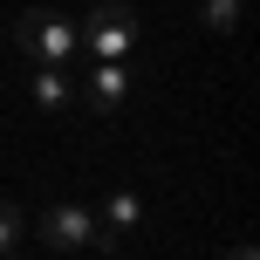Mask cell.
I'll return each mask as SVG.
<instances>
[{
	"mask_svg": "<svg viewBox=\"0 0 260 260\" xmlns=\"http://www.w3.org/2000/svg\"><path fill=\"white\" fill-rule=\"evenodd\" d=\"M76 41L96 55V62H123V55L137 48V7H130V0H96V7L76 21Z\"/></svg>",
	"mask_w": 260,
	"mask_h": 260,
	"instance_id": "cell-1",
	"label": "cell"
},
{
	"mask_svg": "<svg viewBox=\"0 0 260 260\" xmlns=\"http://www.w3.org/2000/svg\"><path fill=\"white\" fill-rule=\"evenodd\" d=\"M14 48H21L35 69H62L82 41H76V21H69V14L35 7V14H21V27H14Z\"/></svg>",
	"mask_w": 260,
	"mask_h": 260,
	"instance_id": "cell-2",
	"label": "cell"
},
{
	"mask_svg": "<svg viewBox=\"0 0 260 260\" xmlns=\"http://www.w3.org/2000/svg\"><path fill=\"white\" fill-rule=\"evenodd\" d=\"M41 240L55 253H96V206H76V199L41 206Z\"/></svg>",
	"mask_w": 260,
	"mask_h": 260,
	"instance_id": "cell-3",
	"label": "cell"
},
{
	"mask_svg": "<svg viewBox=\"0 0 260 260\" xmlns=\"http://www.w3.org/2000/svg\"><path fill=\"white\" fill-rule=\"evenodd\" d=\"M137 226H144V199L137 192H110L96 206V247H130Z\"/></svg>",
	"mask_w": 260,
	"mask_h": 260,
	"instance_id": "cell-4",
	"label": "cell"
},
{
	"mask_svg": "<svg viewBox=\"0 0 260 260\" xmlns=\"http://www.w3.org/2000/svg\"><path fill=\"white\" fill-rule=\"evenodd\" d=\"M137 89V76H130L123 62H96L89 76H82V89H76V103H89V110H117L123 96Z\"/></svg>",
	"mask_w": 260,
	"mask_h": 260,
	"instance_id": "cell-5",
	"label": "cell"
},
{
	"mask_svg": "<svg viewBox=\"0 0 260 260\" xmlns=\"http://www.w3.org/2000/svg\"><path fill=\"white\" fill-rule=\"evenodd\" d=\"M27 96H35V110H69L76 103V82H69L62 69H35V76H27Z\"/></svg>",
	"mask_w": 260,
	"mask_h": 260,
	"instance_id": "cell-6",
	"label": "cell"
},
{
	"mask_svg": "<svg viewBox=\"0 0 260 260\" xmlns=\"http://www.w3.org/2000/svg\"><path fill=\"white\" fill-rule=\"evenodd\" d=\"M21 226H27V219H21V206H14V199H0V260L21 247Z\"/></svg>",
	"mask_w": 260,
	"mask_h": 260,
	"instance_id": "cell-7",
	"label": "cell"
},
{
	"mask_svg": "<svg viewBox=\"0 0 260 260\" xmlns=\"http://www.w3.org/2000/svg\"><path fill=\"white\" fill-rule=\"evenodd\" d=\"M206 27L233 35V27H240V0H206Z\"/></svg>",
	"mask_w": 260,
	"mask_h": 260,
	"instance_id": "cell-8",
	"label": "cell"
},
{
	"mask_svg": "<svg viewBox=\"0 0 260 260\" xmlns=\"http://www.w3.org/2000/svg\"><path fill=\"white\" fill-rule=\"evenodd\" d=\"M226 260H253V247H233V253H226Z\"/></svg>",
	"mask_w": 260,
	"mask_h": 260,
	"instance_id": "cell-9",
	"label": "cell"
}]
</instances>
